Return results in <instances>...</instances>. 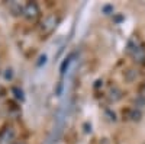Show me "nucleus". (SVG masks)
<instances>
[{"label":"nucleus","mask_w":145,"mask_h":144,"mask_svg":"<svg viewBox=\"0 0 145 144\" xmlns=\"http://www.w3.org/2000/svg\"><path fill=\"white\" fill-rule=\"evenodd\" d=\"M45 63H46V55H45V54H42V55H39L38 61H36V67H42Z\"/></svg>","instance_id":"ddd939ff"},{"label":"nucleus","mask_w":145,"mask_h":144,"mask_svg":"<svg viewBox=\"0 0 145 144\" xmlns=\"http://www.w3.org/2000/svg\"><path fill=\"white\" fill-rule=\"evenodd\" d=\"M126 53L132 57V60H134L137 64L145 66V47L138 37H132L128 41Z\"/></svg>","instance_id":"f257e3e1"},{"label":"nucleus","mask_w":145,"mask_h":144,"mask_svg":"<svg viewBox=\"0 0 145 144\" xmlns=\"http://www.w3.org/2000/svg\"><path fill=\"white\" fill-rule=\"evenodd\" d=\"M5 79L6 80H12V79H13V68H6L5 70Z\"/></svg>","instance_id":"f8f14e48"},{"label":"nucleus","mask_w":145,"mask_h":144,"mask_svg":"<svg viewBox=\"0 0 145 144\" xmlns=\"http://www.w3.org/2000/svg\"><path fill=\"white\" fill-rule=\"evenodd\" d=\"M15 138H16V131L12 125L5 127L0 131V144H15Z\"/></svg>","instance_id":"20e7f679"},{"label":"nucleus","mask_w":145,"mask_h":144,"mask_svg":"<svg viewBox=\"0 0 145 144\" xmlns=\"http://www.w3.org/2000/svg\"><path fill=\"white\" fill-rule=\"evenodd\" d=\"M23 16H25L29 22H36L41 16V10H39V6L38 3L35 2H28L23 7Z\"/></svg>","instance_id":"7ed1b4c3"},{"label":"nucleus","mask_w":145,"mask_h":144,"mask_svg":"<svg viewBox=\"0 0 145 144\" xmlns=\"http://www.w3.org/2000/svg\"><path fill=\"white\" fill-rule=\"evenodd\" d=\"M15 144H26V143H25V141H16Z\"/></svg>","instance_id":"2eb2a0df"},{"label":"nucleus","mask_w":145,"mask_h":144,"mask_svg":"<svg viewBox=\"0 0 145 144\" xmlns=\"http://www.w3.org/2000/svg\"><path fill=\"white\" fill-rule=\"evenodd\" d=\"M123 77H125V80H126V82L132 83L134 80H137V77H138V71H137V70H134V68H128V70L125 71Z\"/></svg>","instance_id":"6e6552de"},{"label":"nucleus","mask_w":145,"mask_h":144,"mask_svg":"<svg viewBox=\"0 0 145 144\" xmlns=\"http://www.w3.org/2000/svg\"><path fill=\"white\" fill-rule=\"evenodd\" d=\"M123 118L128 119V121L138 122L142 118V112H141V109H138V108H128V109L123 111Z\"/></svg>","instance_id":"39448f33"},{"label":"nucleus","mask_w":145,"mask_h":144,"mask_svg":"<svg viewBox=\"0 0 145 144\" xmlns=\"http://www.w3.org/2000/svg\"><path fill=\"white\" fill-rule=\"evenodd\" d=\"M58 25H59V16L58 15H48L46 18H44V20L41 22V25H39L41 37L46 38L48 35H51L57 29Z\"/></svg>","instance_id":"f03ea898"},{"label":"nucleus","mask_w":145,"mask_h":144,"mask_svg":"<svg viewBox=\"0 0 145 144\" xmlns=\"http://www.w3.org/2000/svg\"><path fill=\"white\" fill-rule=\"evenodd\" d=\"M102 12L105 15H110V13H113V6L112 5H105L102 7Z\"/></svg>","instance_id":"9b49d317"},{"label":"nucleus","mask_w":145,"mask_h":144,"mask_svg":"<svg viewBox=\"0 0 145 144\" xmlns=\"http://www.w3.org/2000/svg\"><path fill=\"white\" fill-rule=\"evenodd\" d=\"M12 93L15 95V98H16L18 101H25V95H23V90H22L20 87H18V86L12 87Z\"/></svg>","instance_id":"9d476101"},{"label":"nucleus","mask_w":145,"mask_h":144,"mask_svg":"<svg viewBox=\"0 0 145 144\" xmlns=\"http://www.w3.org/2000/svg\"><path fill=\"white\" fill-rule=\"evenodd\" d=\"M120 98H122V92H120V89L116 87V86L110 87V90H109V99H110L112 102H116Z\"/></svg>","instance_id":"423d86ee"},{"label":"nucleus","mask_w":145,"mask_h":144,"mask_svg":"<svg viewBox=\"0 0 145 144\" xmlns=\"http://www.w3.org/2000/svg\"><path fill=\"white\" fill-rule=\"evenodd\" d=\"M23 7L25 6H22L19 3H10V10H12V13H13L15 16L23 15Z\"/></svg>","instance_id":"1a4fd4ad"},{"label":"nucleus","mask_w":145,"mask_h":144,"mask_svg":"<svg viewBox=\"0 0 145 144\" xmlns=\"http://www.w3.org/2000/svg\"><path fill=\"white\" fill-rule=\"evenodd\" d=\"M139 93H141L142 96L145 95V82H144V83H142V85L139 86Z\"/></svg>","instance_id":"4468645a"},{"label":"nucleus","mask_w":145,"mask_h":144,"mask_svg":"<svg viewBox=\"0 0 145 144\" xmlns=\"http://www.w3.org/2000/svg\"><path fill=\"white\" fill-rule=\"evenodd\" d=\"M74 55H76L74 53H71L68 57H65V58H64L63 64L59 66V71H61V74H65V71L68 70V67H70V64H71V60L74 58Z\"/></svg>","instance_id":"0eeeda50"}]
</instances>
